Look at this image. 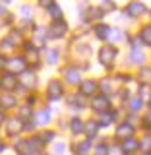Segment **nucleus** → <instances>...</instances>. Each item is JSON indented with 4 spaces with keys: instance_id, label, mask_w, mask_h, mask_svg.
<instances>
[{
    "instance_id": "nucleus-8",
    "label": "nucleus",
    "mask_w": 151,
    "mask_h": 155,
    "mask_svg": "<svg viewBox=\"0 0 151 155\" xmlns=\"http://www.w3.org/2000/svg\"><path fill=\"white\" fill-rule=\"evenodd\" d=\"M0 103H2V105H8V107H12V105H14V97H2V99H0Z\"/></svg>"
},
{
    "instance_id": "nucleus-1",
    "label": "nucleus",
    "mask_w": 151,
    "mask_h": 155,
    "mask_svg": "<svg viewBox=\"0 0 151 155\" xmlns=\"http://www.w3.org/2000/svg\"><path fill=\"white\" fill-rule=\"evenodd\" d=\"M114 54H116L114 48H109V47H107V48L101 51V60H103V62H109V60H113V58H114Z\"/></svg>"
},
{
    "instance_id": "nucleus-5",
    "label": "nucleus",
    "mask_w": 151,
    "mask_h": 155,
    "mask_svg": "<svg viewBox=\"0 0 151 155\" xmlns=\"http://www.w3.org/2000/svg\"><path fill=\"white\" fill-rule=\"evenodd\" d=\"M2 85L6 87V89H12L14 85H16V80H14V76H10V74H6L2 78Z\"/></svg>"
},
{
    "instance_id": "nucleus-6",
    "label": "nucleus",
    "mask_w": 151,
    "mask_h": 155,
    "mask_svg": "<svg viewBox=\"0 0 151 155\" xmlns=\"http://www.w3.org/2000/svg\"><path fill=\"white\" fill-rule=\"evenodd\" d=\"M93 107L101 110V107H107V99H105V97H97V99L93 101Z\"/></svg>"
},
{
    "instance_id": "nucleus-15",
    "label": "nucleus",
    "mask_w": 151,
    "mask_h": 155,
    "mask_svg": "<svg viewBox=\"0 0 151 155\" xmlns=\"http://www.w3.org/2000/svg\"><path fill=\"white\" fill-rule=\"evenodd\" d=\"M0 60H2V58H0Z\"/></svg>"
},
{
    "instance_id": "nucleus-11",
    "label": "nucleus",
    "mask_w": 151,
    "mask_h": 155,
    "mask_svg": "<svg viewBox=\"0 0 151 155\" xmlns=\"http://www.w3.org/2000/svg\"><path fill=\"white\" fill-rule=\"evenodd\" d=\"M130 126H122V128H118V134H130Z\"/></svg>"
},
{
    "instance_id": "nucleus-7",
    "label": "nucleus",
    "mask_w": 151,
    "mask_h": 155,
    "mask_svg": "<svg viewBox=\"0 0 151 155\" xmlns=\"http://www.w3.org/2000/svg\"><path fill=\"white\" fill-rule=\"evenodd\" d=\"M142 37H143V41H145V43H151V27L145 29V31L142 33Z\"/></svg>"
},
{
    "instance_id": "nucleus-10",
    "label": "nucleus",
    "mask_w": 151,
    "mask_h": 155,
    "mask_svg": "<svg viewBox=\"0 0 151 155\" xmlns=\"http://www.w3.org/2000/svg\"><path fill=\"white\" fill-rule=\"evenodd\" d=\"M87 132H89V136L95 134V122H89V126H87Z\"/></svg>"
},
{
    "instance_id": "nucleus-13",
    "label": "nucleus",
    "mask_w": 151,
    "mask_h": 155,
    "mask_svg": "<svg viewBox=\"0 0 151 155\" xmlns=\"http://www.w3.org/2000/svg\"><path fill=\"white\" fill-rule=\"evenodd\" d=\"M134 145H136L134 142H126V143H124V147H126V149H134Z\"/></svg>"
},
{
    "instance_id": "nucleus-2",
    "label": "nucleus",
    "mask_w": 151,
    "mask_h": 155,
    "mask_svg": "<svg viewBox=\"0 0 151 155\" xmlns=\"http://www.w3.org/2000/svg\"><path fill=\"white\" fill-rule=\"evenodd\" d=\"M60 91H62V87L58 81H52L51 85H48V93L52 95V99H56V97H60Z\"/></svg>"
},
{
    "instance_id": "nucleus-12",
    "label": "nucleus",
    "mask_w": 151,
    "mask_h": 155,
    "mask_svg": "<svg viewBox=\"0 0 151 155\" xmlns=\"http://www.w3.org/2000/svg\"><path fill=\"white\" fill-rule=\"evenodd\" d=\"M47 118H48L47 113H41V114H39V120H41V122H47Z\"/></svg>"
},
{
    "instance_id": "nucleus-14",
    "label": "nucleus",
    "mask_w": 151,
    "mask_h": 155,
    "mask_svg": "<svg viewBox=\"0 0 151 155\" xmlns=\"http://www.w3.org/2000/svg\"><path fill=\"white\" fill-rule=\"evenodd\" d=\"M2 116H4V114H2V110H0V120H2Z\"/></svg>"
},
{
    "instance_id": "nucleus-9",
    "label": "nucleus",
    "mask_w": 151,
    "mask_h": 155,
    "mask_svg": "<svg viewBox=\"0 0 151 155\" xmlns=\"http://www.w3.org/2000/svg\"><path fill=\"white\" fill-rule=\"evenodd\" d=\"M80 124H81L80 120H74V122H72V130H74V132H80V130H81Z\"/></svg>"
},
{
    "instance_id": "nucleus-3",
    "label": "nucleus",
    "mask_w": 151,
    "mask_h": 155,
    "mask_svg": "<svg viewBox=\"0 0 151 155\" xmlns=\"http://www.w3.org/2000/svg\"><path fill=\"white\" fill-rule=\"evenodd\" d=\"M95 89H97V84H95V81H84V84H81V91H84L85 95H91Z\"/></svg>"
},
{
    "instance_id": "nucleus-4",
    "label": "nucleus",
    "mask_w": 151,
    "mask_h": 155,
    "mask_svg": "<svg viewBox=\"0 0 151 155\" xmlns=\"http://www.w3.org/2000/svg\"><path fill=\"white\" fill-rule=\"evenodd\" d=\"M8 68H10V70H14V72L23 70V60H19V58H14V60L8 62Z\"/></svg>"
}]
</instances>
